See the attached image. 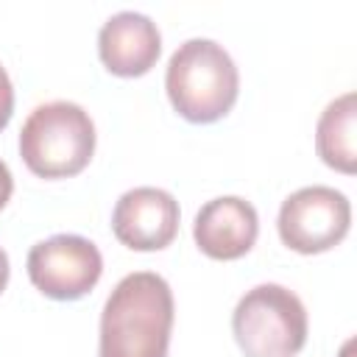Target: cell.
I'll use <instances>...</instances> for the list:
<instances>
[{"label": "cell", "mask_w": 357, "mask_h": 357, "mask_svg": "<svg viewBox=\"0 0 357 357\" xmlns=\"http://www.w3.org/2000/svg\"><path fill=\"white\" fill-rule=\"evenodd\" d=\"M173 290L153 271L123 276L100 312L98 357H167Z\"/></svg>", "instance_id": "obj_1"}, {"label": "cell", "mask_w": 357, "mask_h": 357, "mask_svg": "<svg viewBox=\"0 0 357 357\" xmlns=\"http://www.w3.org/2000/svg\"><path fill=\"white\" fill-rule=\"evenodd\" d=\"M165 89L184 120L215 123L231 112L240 92V73L223 45L198 36L173 50L165 73Z\"/></svg>", "instance_id": "obj_2"}, {"label": "cell", "mask_w": 357, "mask_h": 357, "mask_svg": "<svg viewBox=\"0 0 357 357\" xmlns=\"http://www.w3.org/2000/svg\"><path fill=\"white\" fill-rule=\"evenodd\" d=\"M95 153V123L73 100L36 106L20 131V156L39 178L78 176Z\"/></svg>", "instance_id": "obj_3"}, {"label": "cell", "mask_w": 357, "mask_h": 357, "mask_svg": "<svg viewBox=\"0 0 357 357\" xmlns=\"http://www.w3.org/2000/svg\"><path fill=\"white\" fill-rule=\"evenodd\" d=\"M231 332L245 357H296L307 343V310L293 290L265 282L237 301Z\"/></svg>", "instance_id": "obj_4"}, {"label": "cell", "mask_w": 357, "mask_h": 357, "mask_svg": "<svg viewBox=\"0 0 357 357\" xmlns=\"http://www.w3.org/2000/svg\"><path fill=\"white\" fill-rule=\"evenodd\" d=\"M351 226L349 198L324 184L301 187L290 192L279 206V237L298 254H321L335 248Z\"/></svg>", "instance_id": "obj_5"}, {"label": "cell", "mask_w": 357, "mask_h": 357, "mask_svg": "<svg viewBox=\"0 0 357 357\" xmlns=\"http://www.w3.org/2000/svg\"><path fill=\"white\" fill-rule=\"evenodd\" d=\"M31 284L53 301L84 298L103 273V257L98 245L81 234H53L39 240L28 251Z\"/></svg>", "instance_id": "obj_6"}, {"label": "cell", "mask_w": 357, "mask_h": 357, "mask_svg": "<svg viewBox=\"0 0 357 357\" xmlns=\"http://www.w3.org/2000/svg\"><path fill=\"white\" fill-rule=\"evenodd\" d=\"M178 201L162 187L123 192L112 212L114 237L131 251H162L178 234Z\"/></svg>", "instance_id": "obj_7"}, {"label": "cell", "mask_w": 357, "mask_h": 357, "mask_svg": "<svg viewBox=\"0 0 357 357\" xmlns=\"http://www.w3.org/2000/svg\"><path fill=\"white\" fill-rule=\"evenodd\" d=\"M259 234V218L251 201L240 195H220L206 201L192 223L195 245L212 259L245 257Z\"/></svg>", "instance_id": "obj_8"}, {"label": "cell", "mask_w": 357, "mask_h": 357, "mask_svg": "<svg viewBox=\"0 0 357 357\" xmlns=\"http://www.w3.org/2000/svg\"><path fill=\"white\" fill-rule=\"evenodd\" d=\"M162 53V33L156 22L139 11L112 14L98 33V56L112 75H145Z\"/></svg>", "instance_id": "obj_9"}, {"label": "cell", "mask_w": 357, "mask_h": 357, "mask_svg": "<svg viewBox=\"0 0 357 357\" xmlns=\"http://www.w3.org/2000/svg\"><path fill=\"white\" fill-rule=\"evenodd\" d=\"M354 126H357V95L343 92L318 117L315 126V148L324 165L351 176L357 170V142H354Z\"/></svg>", "instance_id": "obj_10"}, {"label": "cell", "mask_w": 357, "mask_h": 357, "mask_svg": "<svg viewBox=\"0 0 357 357\" xmlns=\"http://www.w3.org/2000/svg\"><path fill=\"white\" fill-rule=\"evenodd\" d=\"M11 114H14V86H11L6 67L0 64V131L8 126Z\"/></svg>", "instance_id": "obj_11"}, {"label": "cell", "mask_w": 357, "mask_h": 357, "mask_svg": "<svg viewBox=\"0 0 357 357\" xmlns=\"http://www.w3.org/2000/svg\"><path fill=\"white\" fill-rule=\"evenodd\" d=\"M11 192H14V178H11V170H8V165L0 159V209L8 204Z\"/></svg>", "instance_id": "obj_12"}, {"label": "cell", "mask_w": 357, "mask_h": 357, "mask_svg": "<svg viewBox=\"0 0 357 357\" xmlns=\"http://www.w3.org/2000/svg\"><path fill=\"white\" fill-rule=\"evenodd\" d=\"M8 273H11V268H8V254L0 248V293H3L6 284H8Z\"/></svg>", "instance_id": "obj_13"}]
</instances>
